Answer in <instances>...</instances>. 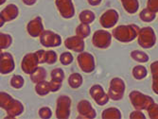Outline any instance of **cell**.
Returning a JSON list of instances; mask_svg holds the SVG:
<instances>
[{
    "instance_id": "obj_1",
    "label": "cell",
    "mask_w": 158,
    "mask_h": 119,
    "mask_svg": "<svg viewBox=\"0 0 158 119\" xmlns=\"http://www.w3.org/2000/svg\"><path fill=\"white\" fill-rule=\"evenodd\" d=\"M139 27L136 25L118 26L113 31V36L122 43H129L134 41L139 31Z\"/></svg>"
},
{
    "instance_id": "obj_2",
    "label": "cell",
    "mask_w": 158,
    "mask_h": 119,
    "mask_svg": "<svg viewBox=\"0 0 158 119\" xmlns=\"http://www.w3.org/2000/svg\"><path fill=\"white\" fill-rule=\"evenodd\" d=\"M138 43L143 48H152L156 43V36L154 31L151 27H145L138 31Z\"/></svg>"
},
{
    "instance_id": "obj_3",
    "label": "cell",
    "mask_w": 158,
    "mask_h": 119,
    "mask_svg": "<svg viewBox=\"0 0 158 119\" xmlns=\"http://www.w3.org/2000/svg\"><path fill=\"white\" fill-rule=\"evenodd\" d=\"M130 99L131 102L133 104V106L136 109V110H148L152 104L154 103L153 99L149 96H146L144 94H142L141 92L138 91H133L130 94Z\"/></svg>"
},
{
    "instance_id": "obj_4",
    "label": "cell",
    "mask_w": 158,
    "mask_h": 119,
    "mask_svg": "<svg viewBox=\"0 0 158 119\" xmlns=\"http://www.w3.org/2000/svg\"><path fill=\"white\" fill-rule=\"evenodd\" d=\"M125 83L119 78H114L110 82V88L108 91L109 98L113 100H120L123 97L125 92Z\"/></svg>"
},
{
    "instance_id": "obj_5",
    "label": "cell",
    "mask_w": 158,
    "mask_h": 119,
    "mask_svg": "<svg viewBox=\"0 0 158 119\" xmlns=\"http://www.w3.org/2000/svg\"><path fill=\"white\" fill-rule=\"evenodd\" d=\"M71 98L67 96H61L57 99L56 117L60 119H67L70 115Z\"/></svg>"
},
{
    "instance_id": "obj_6",
    "label": "cell",
    "mask_w": 158,
    "mask_h": 119,
    "mask_svg": "<svg viewBox=\"0 0 158 119\" xmlns=\"http://www.w3.org/2000/svg\"><path fill=\"white\" fill-rule=\"evenodd\" d=\"M40 43L45 47H56L62 44V38L51 31H44L40 35Z\"/></svg>"
},
{
    "instance_id": "obj_7",
    "label": "cell",
    "mask_w": 158,
    "mask_h": 119,
    "mask_svg": "<svg viewBox=\"0 0 158 119\" xmlns=\"http://www.w3.org/2000/svg\"><path fill=\"white\" fill-rule=\"evenodd\" d=\"M80 68L85 73H91L95 70V59L87 52H81L77 58Z\"/></svg>"
},
{
    "instance_id": "obj_8",
    "label": "cell",
    "mask_w": 158,
    "mask_h": 119,
    "mask_svg": "<svg viewBox=\"0 0 158 119\" xmlns=\"http://www.w3.org/2000/svg\"><path fill=\"white\" fill-rule=\"evenodd\" d=\"M112 42V35L106 31H97L92 39V43L98 48H107Z\"/></svg>"
},
{
    "instance_id": "obj_9",
    "label": "cell",
    "mask_w": 158,
    "mask_h": 119,
    "mask_svg": "<svg viewBox=\"0 0 158 119\" xmlns=\"http://www.w3.org/2000/svg\"><path fill=\"white\" fill-rule=\"evenodd\" d=\"M39 64V60L37 58L36 53H28L24 56L22 63H21V68L25 74L31 75L32 72L36 70Z\"/></svg>"
},
{
    "instance_id": "obj_10",
    "label": "cell",
    "mask_w": 158,
    "mask_h": 119,
    "mask_svg": "<svg viewBox=\"0 0 158 119\" xmlns=\"http://www.w3.org/2000/svg\"><path fill=\"white\" fill-rule=\"evenodd\" d=\"M55 4L60 14L64 18L69 19L74 16L75 9L72 0H56Z\"/></svg>"
},
{
    "instance_id": "obj_11",
    "label": "cell",
    "mask_w": 158,
    "mask_h": 119,
    "mask_svg": "<svg viewBox=\"0 0 158 119\" xmlns=\"http://www.w3.org/2000/svg\"><path fill=\"white\" fill-rule=\"evenodd\" d=\"M15 68L13 57L10 53L4 52L0 56V74L2 75H8L11 73Z\"/></svg>"
},
{
    "instance_id": "obj_12",
    "label": "cell",
    "mask_w": 158,
    "mask_h": 119,
    "mask_svg": "<svg viewBox=\"0 0 158 119\" xmlns=\"http://www.w3.org/2000/svg\"><path fill=\"white\" fill-rule=\"evenodd\" d=\"M90 95L92 96V98L96 101V103L99 106H104L105 104L108 103L109 101V96L108 94L104 93L103 88L98 85L96 84L94 86H92L90 88Z\"/></svg>"
},
{
    "instance_id": "obj_13",
    "label": "cell",
    "mask_w": 158,
    "mask_h": 119,
    "mask_svg": "<svg viewBox=\"0 0 158 119\" xmlns=\"http://www.w3.org/2000/svg\"><path fill=\"white\" fill-rule=\"evenodd\" d=\"M118 21V13L114 10H106L102 17H100V24L105 28H111L116 25Z\"/></svg>"
},
{
    "instance_id": "obj_14",
    "label": "cell",
    "mask_w": 158,
    "mask_h": 119,
    "mask_svg": "<svg viewBox=\"0 0 158 119\" xmlns=\"http://www.w3.org/2000/svg\"><path fill=\"white\" fill-rule=\"evenodd\" d=\"M27 31L31 37H40L42 32L44 31V26H43L42 18L40 16H37L28 22L27 26Z\"/></svg>"
},
{
    "instance_id": "obj_15",
    "label": "cell",
    "mask_w": 158,
    "mask_h": 119,
    "mask_svg": "<svg viewBox=\"0 0 158 119\" xmlns=\"http://www.w3.org/2000/svg\"><path fill=\"white\" fill-rule=\"evenodd\" d=\"M78 113H80V117L92 119L96 117V111L92 107L91 103L87 100H81L78 103Z\"/></svg>"
},
{
    "instance_id": "obj_16",
    "label": "cell",
    "mask_w": 158,
    "mask_h": 119,
    "mask_svg": "<svg viewBox=\"0 0 158 119\" xmlns=\"http://www.w3.org/2000/svg\"><path fill=\"white\" fill-rule=\"evenodd\" d=\"M64 46L66 48L73 50L75 52H82L84 49V41L79 36H71L64 41Z\"/></svg>"
},
{
    "instance_id": "obj_17",
    "label": "cell",
    "mask_w": 158,
    "mask_h": 119,
    "mask_svg": "<svg viewBox=\"0 0 158 119\" xmlns=\"http://www.w3.org/2000/svg\"><path fill=\"white\" fill-rule=\"evenodd\" d=\"M7 112V117L6 118H14V117H17L18 115L22 114L24 112V106L23 104L17 100V99H14L11 101L10 105L9 106V108L6 110Z\"/></svg>"
},
{
    "instance_id": "obj_18",
    "label": "cell",
    "mask_w": 158,
    "mask_h": 119,
    "mask_svg": "<svg viewBox=\"0 0 158 119\" xmlns=\"http://www.w3.org/2000/svg\"><path fill=\"white\" fill-rule=\"evenodd\" d=\"M1 16L3 17V19L5 20V22H10L15 19L18 14H19V10L17 8L16 5L14 4H9L4 10H1L0 12Z\"/></svg>"
},
{
    "instance_id": "obj_19",
    "label": "cell",
    "mask_w": 158,
    "mask_h": 119,
    "mask_svg": "<svg viewBox=\"0 0 158 119\" xmlns=\"http://www.w3.org/2000/svg\"><path fill=\"white\" fill-rule=\"evenodd\" d=\"M47 70L44 68V67H37L36 70L34 72H32L31 74V80L33 82V83H38L42 80H45L46 78H47Z\"/></svg>"
},
{
    "instance_id": "obj_20",
    "label": "cell",
    "mask_w": 158,
    "mask_h": 119,
    "mask_svg": "<svg viewBox=\"0 0 158 119\" xmlns=\"http://www.w3.org/2000/svg\"><path fill=\"white\" fill-rule=\"evenodd\" d=\"M35 91L37 95L41 96H45L50 93V88H49V82L46 80H42L35 85Z\"/></svg>"
},
{
    "instance_id": "obj_21",
    "label": "cell",
    "mask_w": 158,
    "mask_h": 119,
    "mask_svg": "<svg viewBox=\"0 0 158 119\" xmlns=\"http://www.w3.org/2000/svg\"><path fill=\"white\" fill-rule=\"evenodd\" d=\"M122 6L128 13H135L138 10V0H121Z\"/></svg>"
},
{
    "instance_id": "obj_22",
    "label": "cell",
    "mask_w": 158,
    "mask_h": 119,
    "mask_svg": "<svg viewBox=\"0 0 158 119\" xmlns=\"http://www.w3.org/2000/svg\"><path fill=\"white\" fill-rule=\"evenodd\" d=\"M102 118H104V119H120L121 118V113L118 109L117 108H109V109H106L102 112Z\"/></svg>"
},
{
    "instance_id": "obj_23",
    "label": "cell",
    "mask_w": 158,
    "mask_h": 119,
    "mask_svg": "<svg viewBox=\"0 0 158 119\" xmlns=\"http://www.w3.org/2000/svg\"><path fill=\"white\" fill-rule=\"evenodd\" d=\"M82 81H83L82 77H81V75H80L79 73L71 74L68 78V84L71 88H73V89H77V88L81 87L82 84Z\"/></svg>"
},
{
    "instance_id": "obj_24",
    "label": "cell",
    "mask_w": 158,
    "mask_h": 119,
    "mask_svg": "<svg viewBox=\"0 0 158 119\" xmlns=\"http://www.w3.org/2000/svg\"><path fill=\"white\" fill-rule=\"evenodd\" d=\"M95 13L91 10H83L80 13V21L82 23V24H91L94 20H95Z\"/></svg>"
},
{
    "instance_id": "obj_25",
    "label": "cell",
    "mask_w": 158,
    "mask_h": 119,
    "mask_svg": "<svg viewBox=\"0 0 158 119\" xmlns=\"http://www.w3.org/2000/svg\"><path fill=\"white\" fill-rule=\"evenodd\" d=\"M90 32H91V28H90L89 25H87V24L81 23L76 28V35L82 39L88 37L90 35Z\"/></svg>"
},
{
    "instance_id": "obj_26",
    "label": "cell",
    "mask_w": 158,
    "mask_h": 119,
    "mask_svg": "<svg viewBox=\"0 0 158 119\" xmlns=\"http://www.w3.org/2000/svg\"><path fill=\"white\" fill-rule=\"evenodd\" d=\"M13 98L6 92H0V108L7 110L10 105Z\"/></svg>"
},
{
    "instance_id": "obj_27",
    "label": "cell",
    "mask_w": 158,
    "mask_h": 119,
    "mask_svg": "<svg viewBox=\"0 0 158 119\" xmlns=\"http://www.w3.org/2000/svg\"><path fill=\"white\" fill-rule=\"evenodd\" d=\"M12 43V37L10 34L0 32V48L7 49Z\"/></svg>"
},
{
    "instance_id": "obj_28",
    "label": "cell",
    "mask_w": 158,
    "mask_h": 119,
    "mask_svg": "<svg viewBox=\"0 0 158 119\" xmlns=\"http://www.w3.org/2000/svg\"><path fill=\"white\" fill-rule=\"evenodd\" d=\"M147 74H148L147 69L143 65H136L133 69V76L135 77V80H143L144 78H146Z\"/></svg>"
},
{
    "instance_id": "obj_29",
    "label": "cell",
    "mask_w": 158,
    "mask_h": 119,
    "mask_svg": "<svg viewBox=\"0 0 158 119\" xmlns=\"http://www.w3.org/2000/svg\"><path fill=\"white\" fill-rule=\"evenodd\" d=\"M139 17H140V19L143 22L150 23V22L154 20V18H155V12L150 10L149 9H144V10H142L140 11Z\"/></svg>"
},
{
    "instance_id": "obj_30",
    "label": "cell",
    "mask_w": 158,
    "mask_h": 119,
    "mask_svg": "<svg viewBox=\"0 0 158 119\" xmlns=\"http://www.w3.org/2000/svg\"><path fill=\"white\" fill-rule=\"evenodd\" d=\"M131 57L135 60V61L138 63H147L149 61V56L143 51L140 50H135L131 53Z\"/></svg>"
},
{
    "instance_id": "obj_31",
    "label": "cell",
    "mask_w": 158,
    "mask_h": 119,
    "mask_svg": "<svg viewBox=\"0 0 158 119\" xmlns=\"http://www.w3.org/2000/svg\"><path fill=\"white\" fill-rule=\"evenodd\" d=\"M25 83L24 78L20 75H14L10 79V86L14 89H21Z\"/></svg>"
},
{
    "instance_id": "obj_32",
    "label": "cell",
    "mask_w": 158,
    "mask_h": 119,
    "mask_svg": "<svg viewBox=\"0 0 158 119\" xmlns=\"http://www.w3.org/2000/svg\"><path fill=\"white\" fill-rule=\"evenodd\" d=\"M57 60H58V57H57V54L54 50H47L46 54H45V64H54Z\"/></svg>"
},
{
    "instance_id": "obj_33",
    "label": "cell",
    "mask_w": 158,
    "mask_h": 119,
    "mask_svg": "<svg viewBox=\"0 0 158 119\" xmlns=\"http://www.w3.org/2000/svg\"><path fill=\"white\" fill-rule=\"evenodd\" d=\"M50 75H51L52 80H55L60 81V82H62L64 79V73L61 68H56V69L52 70Z\"/></svg>"
},
{
    "instance_id": "obj_34",
    "label": "cell",
    "mask_w": 158,
    "mask_h": 119,
    "mask_svg": "<svg viewBox=\"0 0 158 119\" xmlns=\"http://www.w3.org/2000/svg\"><path fill=\"white\" fill-rule=\"evenodd\" d=\"M60 62L64 65H69L73 62V56L70 52H64L60 56Z\"/></svg>"
},
{
    "instance_id": "obj_35",
    "label": "cell",
    "mask_w": 158,
    "mask_h": 119,
    "mask_svg": "<svg viewBox=\"0 0 158 119\" xmlns=\"http://www.w3.org/2000/svg\"><path fill=\"white\" fill-rule=\"evenodd\" d=\"M147 111H148L150 118H152V119H158V104L153 103Z\"/></svg>"
},
{
    "instance_id": "obj_36",
    "label": "cell",
    "mask_w": 158,
    "mask_h": 119,
    "mask_svg": "<svg viewBox=\"0 0 158 119\" xmlns=\"http://www.w3.org/2000/svg\"><path fill=\"white\" fill-rule=\"evenodd\" d=\"M52 115V111L48 107H43L39 110V116L43 119H48L50 118Z\"/></svg>"
},
{
    "instance_id": "obj_37",
    "label": "cell",
    "mask_w": 158,
    "mask_h": 119,
    "mask_svg": "<svg viewBox=\"0 0 158 119\" xmlns=\"http://www.w3.org/2000/svg\"><path fill=\"white\" fill-rule=\"evenodd\" d=\"M62 87V82L60 81H57L55 80H52L49 81V88H50V92H57V91H59L60 89Z\"/></svg>"
},
{
    "instance_id": "obj_38",
    "label": "cell",
    "mask_w": 158,
    "mask_h": 119,
    "mask_svg": "<svg viewBox=\"0 0 158 119\" xmlns=\"http://www.w3.org/2000/svg\"><path fill=\"white\" fill-rule=\"evenodd\" d=\"M147 9L153 12H158V0H148L147 2Z\"/></svg>"
},
{
    "instance_id": "obj_39",
    "label": "cell",
    "mask_w": 158,
    "mask_h": 119,
    "mask_svg": "<svg viewBox=\"0 0 158 119\" xmlns=\"http://www.w3.org/2000/svg\"><path fill=\"white\" fill-rule=\"evenodd\" d=\"M130 118H132V119H140V118H141V119H145L146 116H145L144 113L140 112V110H136V111L131 113Z\"/></svg>"
},
{
    "instance_id": "obj_40",
    "label": "cell",
    "mask_w": 158,
    "mask_h": 119,
    "mask_svg": "<svg viewBox=\"0 0 158 119\" xmlns=\"http://www.w3.org/2000/svg\"><path fill=\"white\" fill-rule=\"evenodd\" d=\"M37 55V58L39 60V64H45V54H46V50L41 49L35 52Z\"/></svg>"
},
{
    "instance_id": "obj_41",
    "label": "cell",
    "mask_w": 158,
    "mask_h": 119,
    "mask_svg": "<svg viewBox=\"0 0 158 119\" xmlns=\"http://www.w3.org/2000/svg\"><path fill=\"white\" fill-rule=\"evenodd\" d=\"M152 90L158 95V75L152 76Z\"/></svg>"
},
{
    "instance_id": "obj_42",
    "label": "cell",
    "mask_w": 158,
    "mask_h": 119,
    "mask_svg": "<svg viewBox=\"0 0 158 119\" xmlns=\"http://www.w3.org/2000/svg\"><path fill=\"white\" fill-rule=\"evenodd\" d=\"M151 70L152 76H157L158 75V61L154 62L151 64Z\"/></svg>"
},
{
    "instance_id": "obj_43",
    "label": "cell",
    "mask_w": 158,
    "mask_h": 119,
    "mask_svg": "<svg viewBox=\"0 0 158 119\" xmlns=\"http://www.w3.org/2000/svg\"><path fill=\"white\" fill-rule=\"evenodd\" d=\"M23 3L27 6H32L36 3L37 0H22Z\"/></svg>"
},
{
    "instance_id": "obj_44",
    "label": "cell",
    "mask_w": 158,
    "mask_h": 119,
    "mask_svg": "<svg viewBox=\"0 0 158 119\" xmlns=\"http://www.w3.org/2000/svg\"><path fill=\"white\" fill-rule=\"evenodd\" d=\"M88 3L91 6H98L102 3V0H88Z\"/></svg>"
},
{
    "instance_id": "obj_45",
    "label": "cell",
    "mask_w": 158,
    "mask_h": 119,
    "mask_svg": "<svg viewBox=\"0 0 158 119\" xmlns=\"http://www.w3.org/2000/svg\"><path fill=\"white\" fill-rule=\"evenodd\" d=\"M6 22H5V20L3 19V17L1 16V14H0V27H2L3 26H4V24H5Z\"/></svg>"
},
{
    "instance_id": "obj_46",
    "label": "cell",
    "mask_w": 158,
    "mask_h": 119,
    "mask_svg": "<svg viewBox=\"0 0 158 119\" xmlns=\"http://www.w3.org/2000/svg\"><path fill=\"white\" fill-rule=\"evenodd\" d=\"M6 2V0H0V6H1V5H3L4 3Z\"/></svg>"
},
{
    "instance_id": "obj_47",
    "label": "cell",
    "mask_w": 158,
    "mask_h": 119,
    "mask_svg": "<svg viewBox=\"0 0 158 119\" xmlns=\"http://www.w3.org/2000/svg\"><path fill=\"white\" fill-rule=\"evenodd\" d=\"M3 49H1V48H0V56H1L2 54H3V51H2Z\"/></svg>"
}]
</instances>
